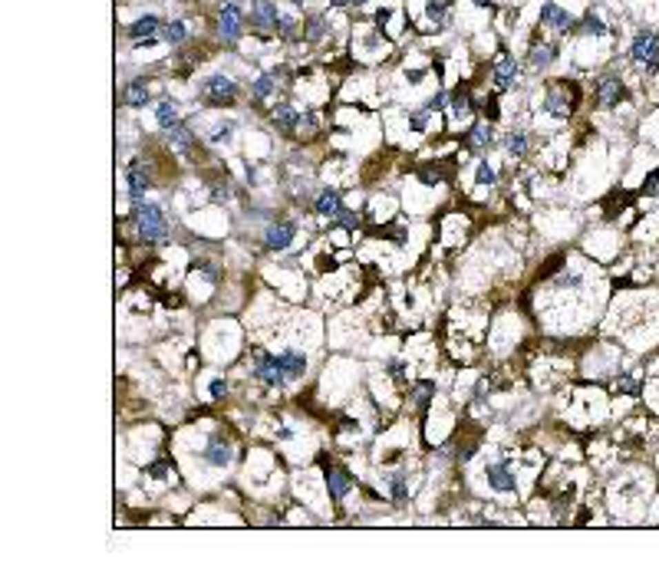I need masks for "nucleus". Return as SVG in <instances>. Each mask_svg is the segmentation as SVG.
Here are the masks:
<instances>
[{
	"mask_svg": "<svg viewBox=\"0 0 659 576\" xmlns=\"http://www.w3.org/2000/svg\"><path fill=\"white\" fill-rule=\"evenodd\" d=\"M132 214H135V227H139V237H142L145 244H159V240L165 237L168 224H165V211H162L159 205L139 201Z\"/></svg>",
	"mask_w": 659,
	"mask_h": 576,
	"instance_id": "nucleus-1",
	"label": "nucleus"
},
{
	"mask_svg": "<svg viewBox=\"0 0 659 576\" xmlns=\"http://www.w3.org/2000/svg\"><path fill=\"white\" fill-rule=\"evenodd\" d=\"M629 56H633V63L646 66V73H656L659 70V33H653V30H640L636 40H633V46H629Z\"/></svg>",
	"mask_w": 659,
	"mask_h": 576,
	"instance_id": "nucleus-2",
	"label": "nucleus"
},
{
	"mask_svg": "<svg viewBox=\"0 0 659 576\" xmlns=\"http://www.w3.org/2000/svg\"><path fill=\"white\" fill-rule=\"evenodd\" d=\"M201 96H205V103H211V105H227L238 99V83H234L231 76H208V79L201 83Z\"/></svg>",
	"mask_w": 659,
	"mask_h": 576,
	"instance_id": "nucleus-3",
	"label": "nucleus"
},
{
	"mask_svg": "<svg viewBox=\"0 0 659 576\" xmlns=\"http://www.w3.org/2000/svg\"><path fill=\"white\" fill-rule=\"evenodd\" d=\"M241 23H244V10H241L234 0L221 3V17H218V33L227 46H234L241 40Z\"/></svg>",
	"mask_w": 659,
	"mask_h": 576,
	"instance_id": "nucleus-4",
	"label": "nucleus"
},
{
	"mask_svg": "<svg viewBox=\"0 0 659 576\" xmlns=\"http://www.w3.org/2000/svg\"><path fill=\"white\" fill-rule=\"evenodd\" d=\"M125 185H129L132 205H139V201L145 198V192L152 188V172L142 158H132V162H129V168H125Z\"/></svg>",
	"mask_w": 659,
	"mask_h": 576,
	"instance_id": "nucleus-5",
	"label": "nucleus"
},
{
	"mask_svg": "<svg viewBox=\"0 0 659 576\" xmlns=\"http://www.w3.org/2000/svg\"><path fill=\"white\" fill-rule=\"evenodd\" d=\"M254 379H261L270 389H284L290 379H287L284 366H281V356H257L254 362Z\"/></svg>",
	"mask_w": 659,
	"mask_h": 576,
	"instance_id": "nucleus-6",
	"label": "nucleus"
},
{
	"mask_svg": "<svg viewBox=\"0 0 659 576\" xmlns=\"http://www.w3.org/2000/svg\"><path fill=\"white\" fill-rule=\"evenodd\" d=\"M540 23L544 27H551V30H560V33H570V30H577V17L574 14H567L564 7H557L554 0H547L544 7H540Z\"/></svg>",
	"mask_w": 659,
	"mask_h": 576,
	"instance_id": "nucleus-7",
	"label": "nucleus"
},
{
	"mask_svg": "<svg viewBox=\"0 0 659 576\" xmlns=\"http://www.w3.org/2000/svg\"><path fill=\"white\" fill-rule=\"evenodd\" d=\"M277 20H281V10L274 0H254L251 7V23L264 33H277Z\"/></svg>",
	"mask_w": 659,
	"mask_h": 576,
	"instance_id": "nucleus-8",
	"label": "nucleus"
},
{
	"mask_svg": "<svg viewBox=\"0 0 659 576\" xmlns=\"http://www.w3.org/2000/svg\"><path fill=\"white\" fill-rule=\"evenodd\" d=\"M294 234H297V227L290 221L270 224L267 231H264V247H267V251H287V247L294 244Z\"/></svg>",
	"mask_w": 659,
	"mask_h": 576,
	"instance_id": "nucleus-9",
	"label": "nucleus"
},
{
	"mask_svg": "<svg viewBox=\"0 0 659 576\" xmlns=\"http://www.w3.org/2000/svg\"><path fill=\"white\" fill-rule=\"evenodd\" d=\"M231 458H234L231 442H227L225 435H214L208 442V448H205V461H208L211 468H225V464H231Z\"/></svg>",
	"mask_w": 659,
	"mask_h": 576,
	"instance_id": "nucleus-10",
	"label": "nucleus"
},
{
	"mask_svg": "<svg viewBox=\"0 0 659 576\" xmlns=\"http://www.w3.org/2000/svg\"><path fill=\"white\" fill-rule=\"evenodd\" d=\"M353 484H356L353 474H346L343 468H333V464L327 468V488H330V497H333V501H343L346 494L353 491Z\"/></svg>",
	"mask_w": 659,
	"mask_h": 576,
	"instance_id": "nucleus-11",
	"label": "nucleus"
},
{
	"mask_svg": "<svg viewBox=\"0 0 659 576\" xmlns=\"http://www.w3.org/2000/svg\"><path fill=\"white\" fill-rule=\"evenodd\" d=\"M620 99H623V83H620V76H603L600 86H597V103L603 105V109H614Z\"/></svg>",
	"mask_w": 659,
	"mask_h": 576,
	"instance_id": "nucleus-12",
	"label": "nucleus"
},
{
	"mask_svg": "<svg viewBox=\"0 0 659 576\" xmlns=\"http://www.w3.org/2000/svg\"><path fill=\"white\" fill-rule=\"evenodd\" d=\"M485 477H488V484H491L494 491H501V494H508V491H514V474H511V468L505 464V461H498V464H488V471H485Z\"/></svg>",
	"mask_w": 659,
	"mask_h": 576,
	"instance_id": "nucleus-13",
	"label": "nucleus"
},
{
	"mask_svg": "<svg viewBox=\"0 0 659 576\" xmlns=\"http://www.w3.org/2000/svg\"><path fill=\"white\" fill-rule=\"evenodd\" d=\"M514 79H518V63H514L511 53H501V56L494 59V86L508 89Z\"/></svg>",
	"mask_w": 659,
	"mask_h": 576,
	"instance_id": "nucleus-14",
	"label": "nucleus"
},
{
	"mask_svg": "<svg viewBox=\"0 0 659 576\" xmlns=\"http://www.w3.org/2000/svg\"><path fill=\"white\" fill-rule=\"evenodd\" d=\"M159 33H162V20H159V17H152V14L149 17H139L132 27H129V37H132L135 43H142V40H155Z\"/></svg>",
	"mask_w": 659,
	"mask_h": 576,
	"instance_id": "nucleus-15",
	"label": "nucleus"
},
{
	"mask_svg": "<svg viewBox=\"0 0 659 576\" xmlns=\"http://www.w3.org/2000/svg\"><path fill=\"white\" fill-rule=\"evenodd\" d=\"M346 207H343V194L336 192V188H327V192L316 198V214H323V218H340Z\"/></svg>",
	"mask_w": 659,
	"mask_h": 576,
	"instance_id": "nucleus-16",
	"label": "nucleus"
},
{
	"mask_svg": "<svg viewBox=\"0 0 659 576\" xmlns=\"http://www.w3.org/2000/svg\"><path fill=\"white\" fill-rule=\"evenodd\" d=\"M494 142V132H491V122H475L472 129H468V135H465V145L475 148V152H481V148H488Z\"/></svg>",
	"mask_w": 659,
	"mask_h": 576,
	"instance_id": "nucleus-17",
	"label": "nucleus"
},
{
	"mask_svg": "<svg viewBox=\"0 0 659 576\" xmlns=\"http://www.w3.org/2000/svg\"><path fill=\"white\" fill-rule=\"evenodd\" d=\"M300 112L294 109V105H287V103H281V105H274V122H277V129L281 132H294V129H300Z\"/></svg>",
	"mask_w": 659,
	"mask_h": 576,
	"instance_id": "nucleus-18",
	"label": "nucleus"
},
{
	"mask_svg": "<svg viewBox=\"0 0 659 576\" xmlns=\"http://www.w3.org/2000/svg\"><path fill=\"white\" fill-rule=\"evenodd\" d=\"M281 366H284L287 379L294 382V379H303V372H307V359H303L297 349H284V353H281Z\"/></svg>",
	"mask_w": 659,
	"mask_h": 576,
	"instance_id": "nucleus-19",
	"label": "nucleus"
},
{
	"mask_svg": "<svg viewBox=\"0 0 659 576\" xmlns=\"http://www.w3.org/2000/svg\"><path fill=\"white\" fill-rule=\"evenodd\" d=\"M168 142H172V148H179L181 155H192L195 135H192V129H188V122H179L175 129H168Z\"/></svg>",
	"mask_w": 659,
	"mask_h": 576,
	"instance_id": "nucleus-20",
	"label": "nucleus"
},
{
	"mask_svg": "<svg viewBox=\"0 0 659 576\" xmlns=\"http://www.w3.org/2000/svg\"><path fill=\"white\" fill-rule=\"evenodd\" d=\"M125 105H132V109L149 105V83H145V79H132V83L125 86Z\"/></svg>",
	"mask_w": 659,
	"mask_h": 576,
	"instance_id": "nucleus-21",
	"label": "nucleus"
},
{
	"mask_svg": "<svg viewBox=\"0 0 659 576\" xmlns=\"http://www.w3.org/2000/svg\"><path fill=\"white\" fill-rule=\"evenodd\" d=\"M155 119H159V125H162L165 132H168V129H175V125L181 122V119H179V105L172 103V99H162V103L155 105Z\"/></svg>",
	"mask_w": 659,
	"mask_h": 576,
	"instance_id": "nucleus-22",
	"label": "nucleus"
},
{
	"mask_svg": "<svg viewBox=\"0 0 659 576\" xmlns=\"http://www.w3.org/2000/svg\"><path fill=\"white\" fill-rule=\"evenodd\" d=\"M554 59H557L554 46H551V43H538V46H531V59H527V63H531L534 70H547Z\"/></svg>",
	"mask_w": 659,
	"mask_h": 576,
	"instance_id": "nucleus-23",
	"label": "nucleus"
},
{
	"mask_svg": "<svg viewBox=\"0 0 659 576\" xmlns=\"http://www.w3.org/2000/svg\"><path fill=\"white\" fill-rule=\"evenodd\" d=\"M185 37H188V23H185V20H172V23H165V27H162V40H165V43L179 46V43H185Z\"/></svg>",
	"mask_w": 659,
	"mask_h": 576,
	"instance_id": "nucleus-24",
	"label": "nucleus"
},
{
	"mask_svg": "<svg viewBox=\"0 0 659 576\" xmlns=\"http://www.w3.org/2000/svg\"><path fill=\"white\" fill-rule=\"evenodd\" d=\"M274 86H277V79H274V73L257 76V83H254V86H251V96H254V99H267L270 92H274Z\"/></svg>",
	"mask_w": 659,
	"mask_h": 576,
	"instance_id": "nucleus-25",
	"label": "nucleus"
},
{
	"mask_svg": "<svg viewBox=\"0 0 659 576\" xmlns=\"http://www.w3.org/2000/svg\"><path fill=\"white\" fill-rule=\"evenodd\" d=\"M505 145H508L511 158H525V155H527V135L525 132H511Z\"/></svg>",
	"mask_w": 659,
	"mask_h": 576,
	"instance_id": "nucleus-26",
	"label": "nucleus"
},
{
	"mask_svg": "<svg viewBox=\"0 0 659 576\" xmlns=\"http://www.w3.org/2000/svg\"><path fill=\"white\" fill-rule=\"evenodd\" d=\"M570 109H574V105H570V99L557 96V92H551V96H547V112H551V116L567 119V116H570Z\"/></svg>",
	"mask_w": 659,
	"mask_h": 576,
	"instance_id": "nucleus-27",
	"label": "nucleus"
},
{
	"mask_svg": "<svg viewBox=\"0 0 659 576\" xmlns=\"http://www.w3.org/2000/svg\"><path fill=\"white\" fill-rule=\"evenodd\" d=\"M435 112L429 109V105H422V109H416L412 116H409V125H412V132H425L429 129V119H432Z\"/></svg>",
	"mask_w": 659,
	"mask_h": 576,
	"instance_id": "nucleus-28",
	"label": "nucleus"
},
{
	"mask_svg": "<svg viewBox=\"0 0 659 576\" xmlns=\"http://www.w3.org/2000/svg\"><path fill=\"white\" fill-rule=\"evenodd\" d=\"M323 33H327V20H323V17H310V20H307V33H303V37H307L310 43H316V40H323Z\"/></svg>",
	"mask_w": 659,
	"mask_h": 576,
	"instance_id": "nucleus-29",
	"label": "nucleus"
},
{
	"mask_svg": "<svg viewBox=\"0 0 659 576\" xmlns=\"http://www.w3.org/2000/svg\"><path fill=\"white\" fill-rule=\"evenodd\" d=\"M577 30H580V33H590V37H603V33H607L603 20H600V17H594V14L584 17V20L577 23Z\"/></svg>",
	"mask_w": 659,
	"mask_h": 576,
	"instance_id": "nucleus-30",
	"label": "nucleus"
},
{
	"mask_svg": "<svg viewBox=\"0 0 659 576\" xmlns=\"http://www.w3.org/2000/svg\"><path fill=\"white\" fill-rule=\"evenodd\" d=\"M468 109H475V105H472V96H468V89H458V92L452 96V112H455V116H465Z\"/></svg>",
	"mask_w": 659,
	"mask_h": 576,
	"instance_id": "nucleus-31",
	"label": "nucleus"
},
{
	"mask_svg": "<svg viewBox=\"0 0 659 576\" xmlns=\"http://www.w3.org/2000/svg\"><path fill=\"white\" fill-rule=\"evenodd\" d=\"M231 132H234V122H218V125L211 129L208 138L214 145H221V142H231Z\"/></svg>",
	"mask_w": 659,
	"mask_h": 576,
	"instance_id": "nucleus-32",
	"label": "nucleus"
},
{
	"mask_svg": "<svg viewBox=\"0 0 659 576\" xmlns=\"http://www.w3.org/2000/svg\"><path fill=\"white\" fill-rule=\"evenodd\" d=\"M277 33H281L284 40H294V37H297V20H294V17H287V14H281V20H277Z\"/></svg>",
	"mask_w": 659,
	"mask_h": 576,
	"instance_id": "nucleus-33",
	"label": "nucleus"
},
{
	"mask_svg": "<svg viewBox=\"0 0 659 576\" xmlns=\"http://www.w3.org/2000/svg\"><path fill=\"white\" fill-rule=\"evenodd\" d=\"M389 491H392V497H396L399 504L405 501V474H403V471L389 474Z\"/></svg>",
	"mask_w": 659,
	"mask_h": 576,
	"instance_id": "nucleus-34",
	"label": "nucleus"
},
{
	"mask_svg": "<svg viewBox=\"0 0 659 576\" xmlns=\"http://www.w3.org/2000/svg\"><path fill=\"white\" fill-rule=\"evenodd\" d=\"M445 14H449V3H445V0H429V17L435 20V27L445 23Z\"/></svg>",
	"mask_w": 659,
	"mask_h": 576,
	"instance_id": "nucleus-35",
	"label": "nucleus"
},
{
	"mask_svg": "<svg viewBox=\"0 0 659 576\" xmlns=\"http://www.w3.org/2000/svg\"><path fill=\"white\" fill-rule=\"evenodd\" d=\"M432 392H435V385H432V382H422L419 389H416V409H419V412H422V409H425V405H429V399H432Z\"/></svg>",
	"mask_w": 659,
	"mask_h": 576,
	"instance_id": "nucleus-36",
	"label": "nucleus"
},
{
	"mask_svg": "<svg viewBox=\"0 0 659 576\" xmlns=\"http://www.w3.org/2000/svg\"><path fill=\"white\" fill-rule=\"evenodd\" d=\"M478 109L485 112V119H488V122H494V119L501 116V112H498V99H494V96H485V99L478 103Z\"/></svg>",
	"mask_w": 659,
	"mask_h": 576,
	"instance_id": "nucleus-37",
	"label": "nucleus"
},
{
	"mask_svg": "<svg viewBox=\"0 0 659 576\" xmlns=\"http://www.w3.org/2000/svg\"><path fill=\"white\" fill-rule=\"evenodd\" d=\"M475 178H478V185L491 188V185H494V178H498V175H494V168H491L488 162H481V165H478V175H475Z\"/></svg>",
	"mask_w": 659,
	"mask_h": 576,
	"instance_id": "nucleus-38",
	"label": "nucleus"
},
{
	"mask_svg": "<svg viewBox=\"0 0 659 576\" xmlns=\"http://www.w3.org/2000/svg\"><path fill=\"white\" fill-rule=\"evenodd\" d=\"M225 395H227V382L225 379H214L211 382V399H225Z\"/></svg>",
	"mask_w": 659,
	"mask_h": 576,
	"instance_id": "nucleus-39",
	"label": "nucleus"
},
{
	"mask_svg": "<svg viewBox=\"0 0 659 576\" xmlns=\"http://www.w3.org/2000/svg\"><path fill=\"white\" fill-rule=\"evenodd\" d=\"M445 103H449V96H445V92H438V96H432L425 105H429L432 112H438V109H445Z\"/></svg>",
	"mask_w": 659,
	"mask_h": 576,
	"instance_id": "nucleus-40",
	"label": "nucleus"
},
{
	"mask_svg": "<svg viewBox=\"0 0 659 576\" xmlns=\"http://www.w3.org/2000/svg\"><path fill=\"white\" fill-rule=\"evenodd\" d=\"M168 471H172V464H168V461H159V464H152V468H149L152 477H165Z\"/></svg>",
	"mask_w": 659,
	"mask_h": 576,
	"instance_id": "nucleus-41",
	"label": "nucleus"
},
{
	"mask_svg": "<svg viewBox=\"0 0 659 576\" xmlns=\"http://www.w3.org/2000/svg\"><path fill=\"white\" fill-rule=\"evenodd\" d=\"M211 198H214V201H227V198H231V188H227V185H225V188H221V185H214V188H211Z\"/></svg>",
	"mask_w": 659,
	"mask_h": 576,
	"instance_id": "nucleus-42",
	"label": "nucleus"
},
{
	"mask_svg": "<svg viewBox=\"0 0 659 576\" xmlns=\"http://www.w3.org/2000/svg\"><path fill=\"white\" fill-rule=\"evenodd\" d=\"M620 389H623V392H629V395H636V382H633V379H627V376L620 379Z\"/></svg>",
	"mask_w": 659,
	"mask_h": 576,
	"instance_id": "nucleus-43",
	"label": "nucleus"
},
{
	"mask_svg": "<svg viewBox=\"0 0 659 576\" xmlns=\"http://www.w3.org/2000/svg\"><path fill=\"white\" fill-rule=\"evenodd\" d=\"M656 188H659V175H649L646 178V194H656Z\"/></svg>",
	"mask_w": 659,
	"mask_h": 576,
	"instance_id": "nucleus-44",
	"label": "nucleus"
},
{
	"mask_svg": "<svg viewBox=\"0 0 659 576\" xmlns=\"http://www.w3.org/2000/svg\"><path fill=\"white\" fill-rule=\"evenodd\" d=\"M333 7H349V3H363V0H330Z\"/></svg>",
	"mask_w": 659,
	"mask_h": 576,
	"instance_id": "nucleus-45",
	"label": "nucleus"
},
{
	"mask_svg": "<svg viewBox=\"0 0 659 576\" xmlns=\"http://www.w3.org/2000/svg\"><path fill=\"white\" fill-rule=\"evenodd\" d=\"M409 83H422V70H412V73H409Z\"/></svg>",
	"mask_w": 659,
	"mask_h": 576,
	"instance_id": "nucleus-46",
	"label": "nucleus"
},
{
	"mask_svg": "<svg viewBox=\"0 0 659 576\" xmlns=\"http://www.w3.org/2000/svg\"><path fill=\"white\" fill-rule=\"evenodd\" d=\"M475 3H478V7H488V0H475Z\"/></svg>",
	"mask_w": 659,
	"mask_h": 576,
	"instance_id": "nucleus-47",
	"label": "nucleus"
}]
</instances>
